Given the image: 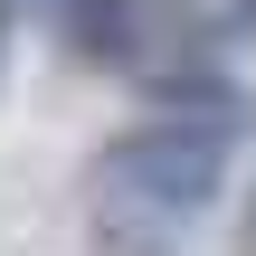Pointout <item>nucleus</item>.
I'll list each match as a JSON object with an SVG mask.
<instances>
[{
    "instance_id": "nucleus-1",
    "label": "nucleus",
    "mask_w": 256,
    "mask_h": 256,
    "mask_svg": "<svg viewBox=\"0 0 256 256\" xmlns=\"http://www.w3.org/2000/svg\"><path fill=\"white\" fill-rule=\"evenodd\" d=\"M228 190V124L209 114H171V124H133L124 142H104V200L133 218H200Z\"/></svg>"
},
{
    "instance_id": "nucleus-2",
    "label": "nucleus",
    "mask_w": 256,
    "mask_h": 256,
    "mask_svg": "<svg viewBox=\"0 0 256 256\" xmlns=\"http://www.w3.org/2000/svg\"><path fill=\"white\" fill-rule=\"evenodd\" d=\"M48 10H57V19H66V28H76V38H86V28H95V0H48Z\"/></svg>"
},
{
    "instance_id": "nucleus-3",
    "label": "nucleus",
    "mask_w": 256,
    "mask_h": 256,
    "mask_svg": "<svg viewBox=\"0 0 256 256\" xmlns=\"http://www.w3.org/2000/svg\"><path fill=\"white\" fill-rule=\"evenodd\" d=\"M247 228H256V209H247Z\"/></svg>"
}]
</instances>
